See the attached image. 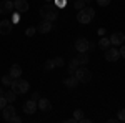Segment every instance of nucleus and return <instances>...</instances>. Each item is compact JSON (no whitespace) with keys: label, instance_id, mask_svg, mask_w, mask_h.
Returning a JSON list of instances; mask_svg holds the SVG:
<instances>
[{"label":"nucleus","instance_id":"9d476101","mask_svg":"<svg viewBox=\"0 0 125 123\" xmlns=\"http://www.w3.org/2000/svg\"><path fill=\"white\" fill-rule=\"evenodd\" d=\"M37 110H39V108H37V100H33V98L23 103V112H25L27 115H32V113H35Z\"/></svg>","mask_w":125,"mask_h":123},{"label":"nucleus","instance_id":"4468645a","mask_svg":"<svg viewBox=\"0 0 125 123\" xmlns=\"http://www.w3.org/2000/svg\"><path fill=\"white\" fill-rule=\"evenodd\" d=\"M37 30H39L40 33H48V32H52V22L50 20H42L39 23V27H37Z\"/></svg>","mask_w":125,"mask_h":123},{"label":"nucleus","instance_id":"bb28decb","mask_svg":"<svg viewBox=\"0 0 125 123\" xmlns=\"http://www.w3.org/2000/svg\"><path fill=\"white\" fill-rule=\"evenodd\" d=\"M35 32H37V28H35V27H29V28L25 30L27 37H33V35H35Z\"/></svg>","mask_w":125,"mask_h":123},{"label":"nucleus","instance_id":"ddd939ff","mask_svg":"<svg viewBox=\"0 0 125 123\" xmlns=\"http://www.w3.org/2000/svg\"><path fill=\"white\" fill-rule=\"evenodd\" d=\"M12 20H0V33L2 35H9L10 32H12Z\"/></svg>","mask_w":125,"mask_h":123},{"label":"nucleus","instance_id":"b1692460","mask_svg":"<svg viewBox=\"0 0 125 123\" xmlns=\"http://www.w3.org/2000/svg\"><path fill=\"white\" fill-rule=\"evenodd\" d=\"M52 68H55V62H53V58L47 60V62H45V65H43V70H45V72H50Z\"/></svg>","mask_w":125,"mask_h":123},{"label":"nucleus","instance_id":"393cba45","mask_svg":"<svg viewBox=\"0 0 125 123\" xmlns=\"http://www.w3.org/2000/svg\"><path fill=\"white\" fill-rule=\"evenodd\" d=\"M73 118H75V122H82L83 112H82V110H75V112H73Z\"/></svg>","mask_w":125,"mask_h":123},{"label":"nucleus","instance_id":"20e7f679","mask_svg":"<svg viewBox=\"0 0 125 123\" xmlns=\"http://www.w3.org/2000/svg\"><path fill=\"white\" fill-rule=\"evenodd\" d=\"M12 88L10 90H13L17 95H20V93H27V90L30 88V85H29V82L27 80H22V78H15L13 80V83H12Z\"/></svg>","mask_w":125,"mask_h":123},{"label":"nucleus","instance_id":"aec40b11","mask_svg":"<svg viewBox=\"0 0 125 123\" xmlns=\"http://www.w3.org/2000/svg\"><path fill=\"white\" fill-rule=\"evenodd\" d=\"M5 98H7L9 103H13V102L17 100V93H15L13 90H9V92H5Z\"/></svg>","mask_w":125,"mask_h":123},{"label":"nucleus","instance_id":"2eb2a0df","mask_svg":"<svg viewBox=\"0 0 125 123\" xmlns=\"http://www.w3.org/2000/svg\"><path fill=\"white\" fill-rule=\"evenodd\" d=\"M78 83H80V82L77 80V76H75V75H68L67 78L63 80V85L67 86V88H75Z\"/></svg>","mask_w":125,"mask_h":123},{"label":"nucleus","instance_id":"dca6fc26","mask_svg":"<svg viewBox=\"0 0 125 123\" xmlns=\"http://www.w3.org/2000/svg\"><path fill=\"white\" fill-rule=\"evenodd\" d=\"M10 76H12V78H20V76H22V68H20V65H17V63H15V65H12L10 66Z\"/></svg>","mask_w":125,"mask_h":123},{"label":"nucleus","instance_id":"2f4dec72","mask_svg":"<svg viewBox=\"0 0 125 123\" xmlns=\"http://www.w3.org/2000/svg\"><path fill=\"white\" fill-rule=\"evenodd\" d=\"M19 20H20V15H19V12H17V13H13V20H12V23H19Z\"/></svg>","mask_w":125,"mask_h":123},{"label":"nucleus","instance_id":"9b49d317","mask_svg":"<svg viewBox=\"0 0 125 123\" xmlns=\"http://www.w3.org/2000/svg\"><path fill=\"white\" fill-rule=\"evenodd\" d=\"M124 42H125V35L122 32H114L110 35V43L112 45H122Z\"/></svg>","mask_w":125,"mask_h":123},{"label":"nucleus","instance_id":"a211bd4d","mask_svg":"<svg viewBox=\"0 0 125 123\" xmlns=\"http://www.w3.org/2000/svg\"><path fill=\"white\" fill-rule=\"evenodd\" d=\"M97 45H98V48H102V50H107L108 47H112V43H110V38H107L105 35H104V37L98 40V43H97Z\"/></svg>","mask_w":125,"mask_h":123},{"label":"nucleus","instance_id":"c756f323","mask_svg":"<svg viewBox=\"0 0 125 123\" xmlns=\"http://www.w3.org/2000/svg\"><path fill=\"white\" fill-rule=\"evenodd\" d=\"M97 3L100 7H107V5H110V0H97Z\"/></svg>","mask_w":125,"mask_h":123},{"label":"nucleus","instance_id":"f03ea898","mask_svg":"<svg viewBox=\"0 0 125 123\" xmlns=\"http://www.w3.org/2000/svg\"><path fill=\"white\" fill-rule=\"evenodd\" d=\"M94 17H95V10L92 9V7H85V9L78 10V13H77V20L80 23H83V25L90 23Z\"/></svg>","mask_w":125,"mask_h":123},{"label":"nucleus","instance_id":"f3484780","mask_svg":"<svg viewBox=\"0 0 125 123\" xmlns=\"http://www.w3.org/2000/svg\"><path fill=\"white\" fill-rule=\"evenodd\" d=\"M78 66H80L78 60H77V58H72V60L68 62V75H73V73H75V70H77Z\"/></svg>","mask_w":125,"mask_h":123},{"label":"nucleus","instance_id":"5701e85b","mask_svg":"<svg viewBox=\"0 0 125 123\" xmlns=\"http://www.w3.org/2000/svg\"><path fill=\"white\" fill-rule=\"evenodd\" d=\"M85 3H87L85 0H75V2H73V7H75V10L78 12V10H82V9H85V7H87Z\"/></svg>","mask_w":125,"mask_h":123},{"label":"nucleus","instance_id":"7c9ffc66","mask_svg":"<svg viewBox=\"0 0 125 123\" xmlns=\"http://www.w3.org/2000/svg\"><path fill=\"white\" fill-rule=\"evenodd\" d=\"M118 52H120V57L125 58V43H122V47H120V50H118Z\"/></svg>","mask_w":125,"mask_h":123},{"label":"nucleus","instance_id":"1a4fd4ad","mask_svg":"<svg viewBox=\"0 0 125 123\" xmlns=\"http://www.w3.org/2000/svg\"><path fill=\"white\" fill-rule=\"evenodd\" d=\"M13 10L19 12V13H23L29 10V2L27 0H13Z\"/></svg>","mask_w":125,"mask_h":123},{"label":"nucleus","instance_id":"6e6552de","mask_svg":"<svg viewBox=\"0 0 125 123\" xmlns=\"http://www.w3.org/2000/svg\"><path fill=\"white\" fill-rule=\"evenodd\" d=\"M10 12H13V2H12V0H3V2H0V15H7Z\"/></svg>","mask_w":125,"mask_h":123},{"label":"nucleus","instance_id":"f257e3e1","mask_svg":"<svg viewBox=\"0 0 125 123\" xmlns=\"http://www.w3.org/2000/svg\"><path fill=\"white\" fill-rule=\"evenodd\" d=\"M40 17L45 19V20L53 22V20L58 17V7L53 2H45V3L40 7Z\"/></svg>","mask_w":125,"mask_h":123},{"label":"nucleus","instance_id":"c9c22d12","mask_svg":"<svg viewBox=\"0 0 125 123\" xmlns=\"http://www.w3.org/2000/svg\"><path fill=\"white\" fill-rule=\"evenodd\" d=\"M85 2H90V0H85Z\"/></svg>","mask_w":125,"mask_h":123},{"label":"nucleus","instance_id":"72a5a7b5","mask_svg":"<svg viewBox=\"0 0 125 123\" xmlns=\"http://www.w3.org/2000/svg\"><path fill=\"white\" fill-rule=\"evenodd\" d=\"M105 32H107L105 28H98V32H97V33H98L100 37H104V35H105Z\"/></svg>","mask_w":125,"mask_h":123},{"label":"nucleus","instance_id":"423d86ee","mask_svg":"<svg viewBox=\"0 0 125 123\" xmlns=\"http://www.w3.org/2000/svg\"><path fill=\"white\" fill-rule=\"evenodd\" d=\"M88 48H90V42H88L87 38L80 37V38L75 40V50H77L78 53H83V52H87Z\"/></svg>","mask_w":125,"mask_h":123},{"label":"nucleus","instance_id":"cd10ccee","mask_svg":"<svg viewBox=\"0 0 125 123\" xmlns=\"http://www.w3.org/2000/svg\"><path fill=\"white\" fill-rule=\"evenodd\" d=\"M53 3L57 5L58 9H62V7H65V3H67V0H53Z\"/></svg>","mask_w":125,"mask_h":123},{"label":"nucleus","instance_id":"c85d7f7f","mask_svg":"<svg viewBox=\"0 0 125 123\" xmlns=\"http://www.w3.org/2000/svg\"><path fill=\"white\" fill-rule=\"evenodd\" d=\"M117 120H120V122H125V108H122L120 112H118V118Z\"/></svg>","mask_w":125,"mask_h":123},{"label":"nucleus","instance_id":"f8f14e48","mask_svg":"<svg viewBox=\"0 0 125 123\" xmlns=\"http://www.w3.org/2000/svg\"><path fill=\"white\" fill-rule=\"evenodd\" d=\"M37 108H39L40 112H50L52 110V103L47 98H39L37 100Z\"/></svg>","mask_w":125,"mask_h":123},{"label":"nucleus","instance_id":"4be33fe9","mask_svg":"<svg viewBox=\"0 0 125 123\" xmlns=\"http://www.w3.org/2000/svg\"><path fill=\"white\" fill-rule=\"evenodd\" d=\"M13 80H15V78H12V76H10V73H9V75H3V76H2V85L10 86L12 83H13Z\"/></svg>","mask_w":125,"mask_h":123},{"label":"nucleus","instance_id":"412c9836","mask_svg":"<svg viewBox=\"0 0 125 123\" xmlns=\"http://www.w3.org/2000/svg\"><path fill=\"white\" fill-rule=\"evenodd\" d=\"M7 103H9V102H7V98H5V92L0 88V110H3V108L7 106Z\"/></svg>","mask_w":125,"mask_h":123},{"label":"nucleus","instance_id":"39448f33","mask_svg":"<svg viewBox=\"0 0 125 123\" xmlns=\"http://www.w3.org/2000/svg\"><path fill=\"white\" fill-rule=\"evenodd\" d=\"M15 106H13V103H7V106L2 110V116H3V120L5 122H12V118L15 116Z\"/></svg>","mask_w":125,"mask_h":123},{"label":"nucleus","instance_id":"f704fd0d","mask_svg":"<svg viewBox=\"0 0 125 123\" xmlns=\"http://www.w3.org/2000/svg\"><path fill=\"white\" fill-rule=\"evenodd\" d=\"M32 98H33V100H39V98H40V95H39V93H37V92H35V93L32 95Z\"/></svg>","mask_w":125,"mask_h":123},{"label":"nucleus","instance_id":"a878e982","mask_svg":"<svg viewBox=\"0 0 125 123\" xmlns=\"http://www.w3.org/2000/svg\"><path fill=\"white\" fill-rule=\"evenodd\" d=\"M53 62H55V66H63V65H65V60H63L62 57H55V58H53Z\"/></svg>","mask_w":125,"mask_h":123},{"label":"nucleus","instance_id":"0eeeda50","mask_svg":"<svg viewBox=\"0 0 125 123\" xmlns=\"http://www.w3.org/2000/svg\"><path fill=\"white\" fill-rule=\"evenodd\" d=\"M105 58H107V62H117L120 58V52L115 47H108L105 50Z\"/></svg>","mask_w":125,"mask_h":123},{"label":"nucleus","instance_id":"473e14b6","mask_svg":"<svg viewBox=\"0 0 125 123\" xmlns=\"http://www.w3.org/2000/svg\"><path fill=\"white\" fill-rule=\"evenodd\" d=\"M20 122H22V118H20V116H17V115L12 118V123H20Z\"/></svg>","mask_w":125,"mask_h":123},{"label":"nucleus","instance_id":"7ed1b4c3","mask_svg":"<svg viewBox=\"0 0 125 123\" xmlns=\"http://www.w3.org/2000/svg\"><path fill=\"white\" fill-rule=\"evenodd\" d=\"M73 75L77 76V80L80 82V83H88V82L92 80V72H90L85 65H80L77 70H75Z\"/></svg>","mask_w":125,"mask_h":123},{"label":"nucleus","instance_id":"6ab92c4d","mask_svg":"<svg viewBox=\"0 0 125 123\" xmlns=\"http://www.w3.org/2000/svg\"><path fill=\"white\" fill-rule=\"evenodd\" d=\"M77 60H78V63H80V65H87V63L90 62V57L87 55V52H83V53H80V55L77 57Z\"/></svg>","mask_w":125,"mask_h":123}]
</instances>
